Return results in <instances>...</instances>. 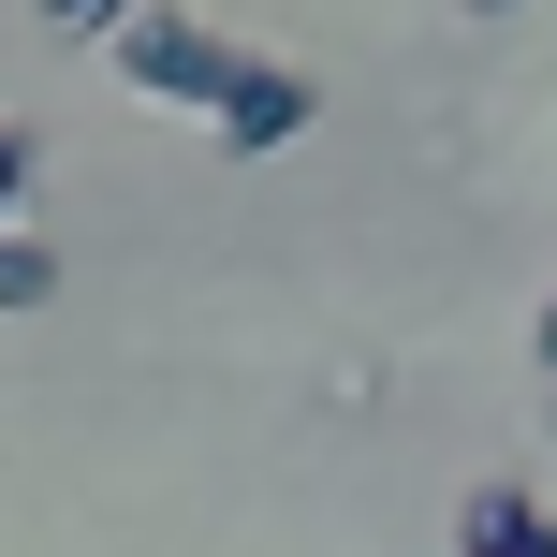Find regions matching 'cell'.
Returning a JSON list of instances; mask_svg holds the SVG:
<instances>
[{
    "mask_svg": "<svg viewBox=\"0 0 557 557\" xmlns=\"http://www.w3.org/2000/svg\"><path fill=\"white\" fill-rule=\"evenodd\" d=\"M103 59H117V88H133V103H191V117H221V88H235V59H250V45H221V29L176 15V0H133V15L103 29Z\"/></svg>",
    "mask_w": 557,
    "mask_h": 557,
    "instance_id": "cell-1",
    "label": "cell"
},
{
    "mask_svg": "<svg viewBox=\"0 0 557 557\" xmlns=\"http://www.w3.org/2000/svg\"><path fill=\"white\" fill-rule=\"evenodd\" d=\"M308 117H323V88L294 74V59H235V88H221V117H206V133L235 147V162H264V147H294Z\"/></svg>",
    "mask_w": 557,
    "mask_h": 557,
    "instance_id": "cell-2",
    "label": "cell"
},
{
    "mask_svg": "<svg viewBox=\"0 0 557 557\" xmlns=\"http://www.w3.org/2000/svg\"><path fill=\"white\" fill-rule=\"evenodd\" d=\"M529 529H543V499H529V484H470V513H455V557H513Z\"/></svg>",
    "mask_w": 557,
    "mask_h": 557,
    "instance_id": "cell-3",
    "label": "cell"
},
{
    "mask_svg": "<svg viewBox=\"0 0 557 557\" xmlns=\"http://www.w3.org/2000/svg\"><path fill=\"white\" fill-rule=\"evenodd\" d=\"M45 294H59V250H45L29 221H0V323H29Z\"/></svg>",
    "mask_w": 557,
    "mask_h": 557,
    "instance_id": "cell-4",
    "label": "cell"
},
{
    "mask_svg": "<svg viewBox=\"0 0 557 557\" xmlns=\"http://www.w3.org/2000/svg\"><path fill=\"white\" fill-rule=\"evenodd\" d=\"M29 162H45V147H29L15 117H0V221H15V206H29Z\"/></svg>",
    "mask_w": 557,
    "mask_h": 557,
    "instance_id": "cell-5",
    "label": "cell"
},
{
    "mask_svg": "<svg viewBox=\"0 0 557 557\" xmlns=\"http://www.w3.org/2000/svg\"><path fill=\"white\" fill-rule=\"evenodd\" d=\"M117 15H133V0H45V29H74V45H103Z\"/></svg>",
    "mask_w": 557,
    "mask_h": 557,
    "instance_id": "cell-6",
    "label": "cell"
},
{
    "mask_svg": "<svg viewBox=\"0 0 557 557\" xmlns=\"http://www.w3.org/2000/svg\"><path fill=\"white\" fill-rule=\"evenodd\" d=\"M529 352H543V367H557V294H543V323H529Z\"/></svg>",
    "mask_w": 557,
    "mask_h": 557,
    "instance_id": "cell-7",
    "label": "cell"
},
{
    "mask_svg": "<svg viewBox=\"0 0 557 557\" xmlns=\"http://www.w3.org/2000/svg\"><path fill=\"white\" fill-rule=\"evenodd\" d=\"M513 557H557V513H543V529H529V543H513Z\"/></svg>",
    "mask_w": 557,
    "mask_h": 557,
    "instance_id": "cell-8",
    "label": "cell"
},
{
    "mask_svg": "<svg viewBox=\"0 0 557 557\" xmlns=\"http://www.w3.org/2000/svg\"><path fill=\"white\" fill-rule=\"evenodd\" d=\"M470 15H513V0H470Z\"/></svg>",
    "mask_w": 557,
    "mask_h": 557,
    "instance_id": "cell-9",
    "label": "cell"
},
{
    "mask_svg": "<svg viewBox=\"0 0 557 557\" xmlns=\"http://www.w3.org/2000/svg\"><path fill=\"white\" fill-rule=\"evenodd\" d=\"M543 425H557V411H543Z\"/></svg>",
    "mask_w": 557,
    "mask_h": 557,
    "instance_id": "cell-10",
    "label": "cell"
}]
</instances>
